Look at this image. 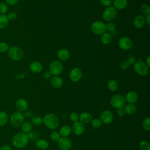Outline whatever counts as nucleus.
<instances>
[{
    "instance_id": "9b49d317",
    "label": "nucleus",
    "mask_w": 150,
    "mask_h": 150,
    "mask_svg": "<svg viewBox=\"0 0 150 150\" xmlns=\"http://www.w3.org/2000/svg\"><path fill=\"white\" fill-rule=\"evenodd\" d=\"M58 146L60 150H70L73 144L70 139L68 137H60L57 141Z\"/></svg>"
},
{
    "instance_id": "f704fd0d",
    "label": "nucleus",
    "mask_w": 150,
    "mask_h": 150,
    "mask_svg": "<svg viewBox=\"0 0 150 150\" xmlns=\"http://www.w3.org/2000/svg\"><path fill=\"white\" fill-rule=\"evenodd\" d=\"M142 127L146 131H150V118L149 117L145 118L142 121Z\"/></svg>"
},
{
    "instance_id": "de8ad7c7",
    "label": "nucleus",
    "mask_w": 150,
    "mask_h": 150,
    "mask_svg": "<svg viewBox=\"0 0 150 150\" xmlns=\"http://www.w3.org/2000/svg\"><path fill=\"white\" fill-rule=\"evenodd\" d=\"M25 117H26L28 118H32L33 117V111L31 110H26L25 111V113L23 114Z\"/></svg>"
},
{
    "instance_id": "2eb2a0df",
    "label": "nucleus",
    "mask_w": 150,
    "mask_h": 150,
    "mask_svg": "<svg viewBox=\"0 0 150 150\" xmlns=\"http://www.w3.org/2000/svg\"><path fill=\"white\" fill-rule=\"evenodd\" d=\"M28 103L27 100L23 98H18L15 103V107L17 111L21 112H25L28 108Z\"/></svg>"
},
{
    "instance_id": "c756f323",
    "label": "nucleus",
    "mask_w": 150,
    "mask_h": 150,
    "mask_svg": "<svg viewBox=\"0 0 150 150\" xmlns=\"http://www.w3.org/2000/svg\"><path fill=\"white\" fill-rule=\"evenodd\" d=\"M9 22L6 15H0V29L6 28L8 25Z\"/></svg>"
},
{
    "instance_id": "b1692460",
    "label": "nucleus",
    "mask_w": 150,
    "mask_h": 150,
    "mask_svg": "<svg viewBox=\"0 0 150 150\" xmlns=\"http://www.w3.org/2000/svg\"><path fill=\"white\" fill-rule=\"evenodd\" d=\"M36 146L40 150H46L48 148L49 144L48 141L45 139H38L35 142Z\"/></svg>"
},
{
    "instance_id": "72a5a7b5",
    "label": "nucleus",
    "mask_w": 150,
    "mask_h": 150,
    "mask_svg": "<svg viewBox=\"0 0 150 150\" xmlns=\"http://www.w3.org/2000/svg\"><path fill=\"white\" fill-rule=\"evenodd\" d=\"M61 136L59 132L56 131H53L50 134V139L53 142H57L60 138Z\"/></svg>"
},
{
    "instance_id": "ddd939ff",
    "label": "nucleus",
    "mask_w": 150,
    "mask_h": 150,
    "mask_svg": "<svg viewBox=\"0 0 150 150\" xmlns=\"http://www.w3.org/2000/svg\"><path fill=\"white\" fill-rule=\"evenodd\" d=\"M82 71L79 67L73 68L69 73V79L72 82H78L82 77Z\"/></svg>"
},
{
    "instance_id": "423d86ee",
    "label": "nucleus",
    "mask_w": 150,
    "mask_h": 150,
    "mask_svg": "<svg viewBox=\"0 0 150 150\" xmlns=\"http://www.w3.org/2000/svg\"><path fill=\"white\" fill-rule=\"evenodd\" d=\"M110 102L111 105L115 109L123 108L126 103L124 97L120 94L113 95L111 97Z\"/></svg>"
},
{
    "instance_id": "f3484780",
    "label": "nucleus",
    "mask_w": 150,
    "mask_h": 150,
    "mask_svg": "<svg viewBox=\"0 0 150 150\" xmlns=\"http://www.w3.org/2000/svg\"><path fill=\"white\" fill-rule=\"evenodd\" d=\"M43 69L42 64L38 61H34L30 63L29 70L33 73H39Z\"/></svg>"
},
{
    "instance_id": "bb28decb",
    "label": "nucleus",
    "mask_w": 150,
    "mask_h": 150,
    "mask_svg": "<svg viewBox=\"0 0 150 150\" xmlns=\"http://www.w3.org/2000/svg\"><path fill=\"white\" fill-rule=\"evenodd\" d=\"M125 114L128 115L134 114L137 111V107L134 104H128L124 107Z\"/></svg>"
},
{
    "instance_id": "603ef678",
    "label": "nucleus",
    "mask_w": 150,
    "mask_h": 150,
    "mask_svg": "<svg viewBox=\"0 0 150 150\" xmlns=\"http://www.w3.org/2000/svg\"><path fill=\"white\" fill-rule=\"evenodd\" d=\"M0 150H12L11 147L8 145H4L1 147Z\"/></svg>"
},
{
    "instance_id": "0eeeda50",
    "label": "nucleus",
    "mask_w": 150,
    "mask_h": 150,
    "mask_svg": "<svg viewBox=\"0 0 150 150\" xmlns=\"http://www.w3.org/2000/svg\"><path fill=\"white\" fill-rule=\"evenodd\" d=\"M117 16V10L112 6L107 7L102 13V18L104 21L107 22H111Z\"/></svg>"
},
{
    "instance_id": "864d4df0",
    "label": "nucleus",
    "mask_w": 150,
    "mask_h": 150,
    "mask_svg": "<svg viewBox=\"0 0 150 150\" xmlns=\"http://www.w3.org/2000/svg\"><path fill=\"white\" fill-rule=\"evenodd\" d=\"M145 63L146 64V65L149 67H150V56H148L145 60Z\"/></svg>"
},
{
    "instance_id": "a878e982",
    "label": "nucleus",
    "mask_w": 150,
    "mask_h": 150,
    "mask_svg": "<svg viewBox=\"0 0 150 150\" xmlns=\"http://www.w3.org/2000/svg\"><path fill=\"white\" fill-rule=\"evenodd\" d=\"M21 131L22 132L28 134V132H30L33 129V125L29 121H24L22 125H21Z\"/></svg>"
},
{
    "instance_id": "5701e85b",
    "label": "nucleus",
    "mask_w": 150,
    "mask_h": 150,
    "mask_svg": "<svg viewBox=\"0 0 150 150\" xmlns=\"http://www.w3.org/2000/svg\"><path fill=\"white\" fill-rule=\"evenodd\" d=\"M92 115L88 112H82L79 115V121L83 124H88L92 120Z\"/></svg>"
},
{
    "instance_id": "412c9836",
    "label": "nucleus",
    "mask_w": 150,
    "mask_h": 150,
    "mask_svg": "<svg viewBox=\"0 0 150 150\" xmlns=\"http://www.w3.org/2000/svg\"><path fill=\"white\" fill-rule=\"evenodd\" d=\"M113 7L117 10H122L128 5L127 0H114L112 2Z\"/></svg>"
},
{
    "instance_id": "1a4fd4ad",
    "label": "nucleus",
    "mask_w": 150,
    "mask_h": 150,
    "mask_svg": "<svg viewBox=\"0 0 150 150\" xmlns=\"http://www.w3.org/2000/svg\"><path fill=\"white\" fill-rule=\"evenodd\" d=\"M49 71L53 76H59L63 70V65L59 60H54L50 63L49 67Z\"/></svg>"
},
{
    "instance_id": "3c124183",
    "label": "nucleus",
    "mask_w": 150,
    "mask_h": 150,
    "mask_svg": "<svg viewBox=\"0 0 150 150\" xmlns=\"http://www.w3.org/2000/svg\"><path fill=\"white\" fill-rule=\"evenodd\" d=\"M144 18H145V23L148 26H149V25H150V13L146 15L145 17H144Z\"/></svg>"
},
{
    "instance_id": "39448f33",
    "label": "nucleus",
    "mask_w": 150,
    "mask_h": 150,
    "mask_svg": "<svg viewBox=\"0 0 150 150\" xmlns=\"http://www.w3.org/2000/svg\"><path fill=\"white\" fill-rule=\"evenodd\" d=\"M25 116L23 112L18 111L12 112L9 117V121L11 125L14 127H21L22 124L24 122Z\"/></svg>"
},
{
    "instance_id": "6e6552de",
    "label": "nucleus",
    "mask_w": 150,
    "mask_h": 150,
    "mask_svg": "<svg viewBox=\"0 0 150 150\" xmlns=\"http://www.w3.org/2000/svg\"><path fill=\"white\" fill-rule=\"evenodd\" d=\"M91 29L94 35L101 36L106 32L105 24L102 21H96L91 24Z\"/></svg>"
},
{
    "instance_id": "4468645a",
    "label": "nucleus",
    "mask_w": 150,
    "mask_h": 150,
    "mask_svg": "<svg viewBox=\"0 0 150 150\" xmlns=\"http://www.w3.org/2000/svg\"><path fill=\"white\" fill-rule=\"evenodd\" d=\"M72 132L76 135H81L85 131V125L80 121L73 122L71 127Z\"/></svg>"
},
{
    "instance_id": "c9c22d12",
    "label": "nucleus",
    "mask_w": 150,
    "mask_h": 150,
    "mask_svg": "<svg viewBox=\"0 0 150 150\" xmlns=\"http://www.w3.org/2000/svg\"><path fill=\"white\" fill-rule=\"evenodd\" d=\"M9 49V45L5 42H0V53H5Z\"/></svg>"
},
{
    "instance_id": "e433bc0d",
    "label": "nucleus",
    "mask_w": 150,
    "mask_h": 150,
    "mask_svg": "<svg viewBox=\"0 0 150 150\" xmlns=\"http://www.w3.org/2000/svg\"><path fill=\"white\" fill-rule=\"evenodd\" d=\"M141 150H150V145L146 141H142L139 144Z\"/></svg>"
},
{
    "instance_id": "c03bdc74",
    "label": "nucleus",
    "mask_w": 150,
    "mask_h": 150,
    "mask_svg": "<svg viewBox=\"0 0 150 150\" xmlns=\"http://www.w3.org/2000/svg\"><path fill=\"white\" fill-rule=\"evenodd\" d=\"M130 65L128 63V62L127 60H125L124 62H122L121 64H120V69L121 70H127L129 67Z\"/></svg>"
},
{
    "instance_id": "20e7f679",
    "label": "nucleus",
    "mask_w": 150,
    "mask_h": 150,
    "mask_svg": "<svg viewBox=\"0 0 150 150\" xmlns=\"http://www.w3.org/2000/svg\"><path fill=\"white\" fill-rule=\"evenodd\" d=\"M149 67L146 65L145 62L139 60L137 61L134 64V70L135 72L141 76H145L149 73Z\"/></svg>"
},
{
    "instance_id": "7c9ffc66",
    "label": "nucleus",
    "mask_w": 150,
    "mask_h": 150,
    "mask_svg": "<svg viewBox=\"0 0 150 150\" xmlns=\"http://www.w3.org/2000/svg\"><path fill=\"white\" fill-rule=\"evenodd\" d=\"M28 138L29 139V140H32V141H36L38 139H39V134L38 132H37L35 131H31L30 132H28V134H26Z\"/></svg>"
},
{
    "instance_id": "f257e3e1",
    "label": "nucleus",
    "mask_w": 150,
    "mask_h": 150,
    "mask_svg": "<svg viewBox=\"0 0 150 150\" xmlns=\"http://www.w3.org/2000/svg\"><path fill=\"white\" fill-rule=\"evenodd\" d=\"M12 144L13 146L18 149L25 148L28 144L29 139L26 134L19 132L15 134L12 138Z\"/></svg>"
},
{
    "instance_id": "dca6fc26",
    "label": "nucleus",
    "mask_w": 150,
    "mask_h": 150,
    "mask_svg": "<svg viewBox=\"0 0 150 150\" xmlns=\"http://www.w3.org/2000/svg\"><path fill=\"white\" fill-rule=\"evenodd\" d=\"M124 98L125 101L128 104H134L137 101L138 99V96L135 91L131 90L126 93Z\"/></svg>"
},
{
    "instance_id": "09e8293b",
    "label": "nucleus",
    "mask_w": 150,
    "mask_h": 150,
    "mask_svg": "<svg viewBox=\"0 0 150 150\" xmlns=\"http://www.w3.org/2000/svg\"><path fill=\"white\" fill-rule=\"evenodd\" d=\"M19 1V0H5L6 3L11 6H13L16 5L18 2Z\"/></svg>"
},
{
    "instance_id": "aec40b11",
    "label": "nucleus",
    "mask_w": 150,
    "mask_h": 150,
    "mask_svg": "<svg viewBox=\"0 0 150 150\" xmlns=\"http://www.w3.org/2000/svg\"><path fill=\"white\" fill-rule=\"evenodd\" d=\"M145 16L142 15H138L136 16L134 20V25L137 29H141L144 27L145 22Z\"/></svg>"
},
{
    "instance_id": "9d476101",
    "label": "nucleus",
    "mask_w": 150,
    "mask_h": 150,
    "mask_svg": "<svg viewBox=\"0 0 150 150\" xmlns=\"http://www.w3.org/2000/svg\"><path fill=\"white\" fill-rule=\"evenodd\" d=\"M100 120L102 123L109 124L111 123L114 120V114L111 111L109 110H103L100 115Z\"/></svg>"
},
{
    "instance_id": "a19ab883",
    "label": "nucleus",
    "mask_w": 150,
    "mask_h": 150,
    "mask_svg": "<svg viewBox=\"0 0 150 150\" xmlns=\"http://www.w3.org/2000/svg\"><path fill=\"white\" fill-rule=\"evenodd\" d=\"M69 118L73 122H77L79 121V114L76 112H72L69 116Z\"/></svg>"
},
{
    "instance_id": "cd10ccee",
    "label": "nucleus",
    "mask_w": 150,
    "mask_h": 150,
    "mask_svg": "<svg viewBox=\"0 0 150 150\" xmlns=\"http://www.w3.org/2000/svg\"><path fill=\"white\" fill-rule=\"evenodd\" d=\"M9 120L8 114L5 111H0V127L5 125Z\"/></svg>"
},
{
    "instance_id": "c85d7f7f",
    "label": "nucleus",
    "mask_w": 150,
    "mask_h": 150,
    "mask_svg": "<svg viewBox=\"0 0 150 150\" xmlns=\"http://www.w3.org/2000/svg\"><path fill=\"white\" fill-rule=\"evenodd\" d=\"M108 89L111 91H115L118 88V82L114 79H111L108 81L107 83Z\"/></svg>"
},
{
    "instance_id": "f03ea898",
    "label": "nucleus",
    "mask_w": 150,
    "mask_h": 150,
    "mask_svg": "<svg viewBox=\"0 0 150 150\" xmlns=\"http://www.w3.org/2000/svg\"><path fill=\"white\" fill-rule=\"evenodd\" d=\"M43 123L49 129L54 130L59 125V120L53 113H47L43 118Z\"/></svg>"
},
{
    "instance_id": "393cba45",
    "label": "nucleus",
    "mask_w": 150,
    "mask_h": 150,
    "mask_svg": "<svg viewBox=\"0 0 150 150\" xmlns=\"http://www.w3.org/2000/svg\"><path fill=\"white\" fill-rule=\"evenodd\" d=\"M112 40V35L110 32H105L101 35V42L104 45L110 44Z\"/></svg>"
},
{
    "instance_id": "f8f14e48",
    "label": "nucleus",
    "mask_w": 150,
    "mask_h": 150,
    "mask_svg": "<svg viewBox=\"0 0 150 150\" xmlns=\"http://www.w3.org/2000/svg\"><path fill=\"white\" fill-rule=\"evenodd\" d=\"M118 46L123 50H128L132 46L131 39L127 36H122L118 40Z\"/></svg>"
},
{
    "instance_id": "37998d69",
    "label": "nucleus",
    "mask_w": 150,
    "mask_h": 150,
    "mask_svg": "<svg viewBox=\"0 0 150 150\" xmlns=\"http://www.w3.org/2000/svg\"><path fill=\"white\" fill-rule=\"evenodd\" d=\"M128 63L129 64V65H134V63L136 62L135 57L133 55H129L126 60Z\"/></svg>"
},
{
    "instance_id": "473e14b6",
    "label": "nucleus",
    "mask_w": 150,
    "mask_h": 150,
    "mask_svg": "<svg viewBox=\"0 0 150 150\" xmlns=\"http://www.w3.org/2000/svg\"><path fill=\"white\" fill-rule=\"evenodd\" d=\"M91 125L93 128H99L102 126V122L100 120V118H94L92 119V120L90 122Z\"/></svg>"
},
{
    "instance_id": "58836bf2",
    "label": "nucleus",
    "mask_w": 150,
    "mask_h": 150,
    "mask_svg": "<svg viewBox=\"0 0 150 150\" xmlns=\"http://www.w3.org/2000/svg\"><path fill=\"white\" fill-rule=\"evenodd\" d=\"M105 30L110 33L114 31L115 30V25L112 22H108L105 25Z\"/></svg>"
},
{
    "instance_id": "4c0bfd02",
    "label": "nucleus",
    "mask_w": 150,
    "mask_h": 150,
    "mask_svg": "<svg viewBox=\"0 0 150 150\" xmlns=\"http://www.w3.org/2000/svg\"><path fill=\"white\" fill-rule=\"evenodd\" d=\"M140 10L141 11V12L144 14H145V15L149 13L150 12V8H149V6L148 4H142L141 6H140Z\"/></svg>"
},
{
    "instance_id": "a211bd4d",
    "label": "nucleus",
    "mask_w": 150,
    "mask_h": 150,
    "mask_svg": "<svg viewBox=\"0 0 150 150\" xmlns=\"http://www.w3.org/2000/svg\"><path fill=\"white\" fill-rule=\"evenodd\" d=\"M58 59L61 61H66L69 59L70 54L69 51L66 49H61L57 53Z\"/></svg>"
},
{
    "instance_id": "ea45409f",
    "label": "nucleus",
    "mask_w": 150,
    "mask_h": 150,
    "mask_svg": "<svg viewBox=\"0 0 150 150\" xmlns=\"http://www.w3.org/2000/svg\"><path fill=\"white\" fill-rule=\"evenodd\" d=\"M8 8L7 5L4 2H0V15H5L8 12Z\"/></svg>"
},
{
    "instance_id": "4be33fe9",
    "label": "nucleus",
    "mask_w": 150,
    "mask_h": 150,
    "mask_svg": "<svg viewBox=\"0 0 150 150\" xmlns=\"http://www.w3.org/2000/svg\"><path fill=\"white\" fill-rule=\"evenodd\" d=\"M71 132V127L69 125H64L62 126L59 132L62 137H68L69 135H70Z\"/></svg>"
},
{
    "instance_id": "49530a36",
    "label": "nucleus",
    "mask_w": 150,
    "mask_h": 150,
    "mask_svg": "<svg viewBox=\"0 0 150 150\" xmlns=\"http://www.w3.org/2000/svg\"><path fill=\"white\" fill-rule=\"evenodd\" d=\"M117 115L118 117H124L126 114L124 107L123 108H118V109H117Z\"/></svg>"
},
{
    "instance_id": "7ed1b4c3",
    "label": "nucleus",
    "mask_w": 150,
    "mask_h": 150,
    "mask_svg": "<svg viewBox=\"0 0 150 150\" xmlns=\"http://www.w3.org/2000/svg\"><path fill=\"white\" fill-rule=\"evenodd\" d=\"M8 54L9 57L13 61H19L22 59L24 56L23 50L21 47L16 46L9 47Z\"/></svg>"
},
{
    "instance_id": "2f4dec72",
    "label": "nucleus",
    "mask_w": 150,
    "mask_h": 150,
    "mask_svg": "<svg viewBox=\"0 0 150 150\" xmlns=\"http://www.w3.org/2000/svg\"><path fill=\"white\" fill-rule=\"evenodd\" d=\"M32 125L36 126H39L43 124V118L40 116H33L31 118V122Z\"/></svg>"
},
{
    "instance_id": "a18cd8bd",
    "label": "nucleus",
    "mask_w": 150,
    "mask_h": 150,
    "mask_svg": "<svg viewBox=\"0 0 150 150\" xmlns=\"http://www.w3.org/2000/svg\"><path fill=\"white\" fill-rule=\"evenodd\" d=\"M101 4L105 7L110 6L112 4V0H100Z\"/></svg>"
},
{
    "instance_id": "79ce46f5",
    "label": "nucleus",
    "mask_w": 150,
    "mask_h": 150,
    "mask_svg": "<svg viewBox=\"0 0 150 150\" xmlns=\"http://www.w3.org/2000/svg\"><path fill=\"white\" fill-rule=\"evenodd\" d=\"M17 16H18L17 13L15 11H11L6 15L9 21H12L15 20L17 18Z\"/></svg>"
},
{
    "instance_id": "8fccbe9b",
    "label": "nucleus",
    "mask_w": 150,
    "mask_h": 150,
    "mask_svg": "<svg viewBox=\"0 0 150 150\" xmlns=\"http://www.w3.org/2000/svg\"><path fill=\"white\" fill-rule=\"evenodd\" d=\"M43 77L45 79H50L52 77V74L50 73V72L48 70V71H46L44 72L43 74Z\"/></svg>"
},
{
    "instance_id": "6ab92c4d",
    "label": "nucleus",
    "mask_w": 150,
    "mask_h": 150,
    "mask_svg": "<svg viewBox=\"0 0 150 150\" xmlns=\"http://www.w3.org/2000/svg\"><path fill=\"white\" fill-rule=\"evenodd\" d=\"M50 84L55 88H60L63 84V79L59 76H53L51 77Z\"/></svg>"
}]
</instances>
